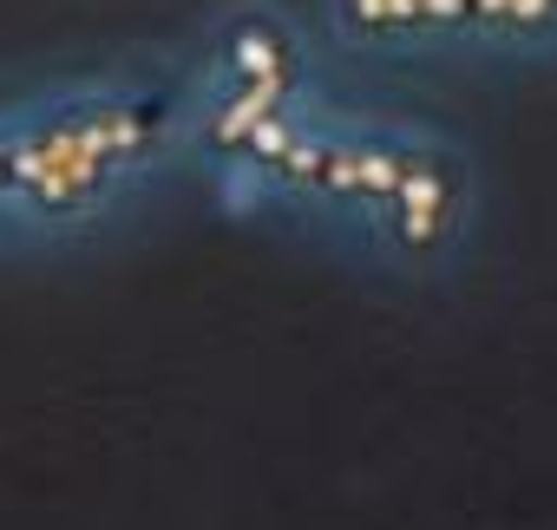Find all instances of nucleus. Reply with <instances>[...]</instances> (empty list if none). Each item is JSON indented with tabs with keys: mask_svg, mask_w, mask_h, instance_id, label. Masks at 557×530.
I'll use <instances>...</instances> for the list:
<instances>
[{
	"mask_svg": "<svg viewBox=\"0 0 557 530\" xmlns=\"http://www.w3.org/2000/svg\"><path fill=\"white\" fill-rule=\"evenodd\" d=\"M0 190H14V138H0Z\"/></svg>",
	"mask_w": 557,
	"mask_h": 530,
	"instance_id": "f257e3e1",
	"label": "nucleus"
}]
</instances>
